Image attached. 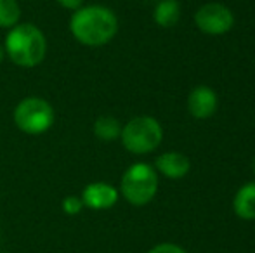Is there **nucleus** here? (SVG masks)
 I'll return each instance as SVG.
<instances>
[{
  "label": "nucleus",
  "mask_w": 255,
  "mask_h": 253,
  "mask_svg": "<svg viewBox=\"0 0 255 253\" xmlns=\"http://www.w3.org/2000/svg\"><path fill=\"white\" fill-rule=\"evenodd\" d=\"M70 30L75 40L85 47H103L117 35L118 17L104 5H85L71 16Z\"/></svg>",
  "instance_id": "f257e3e1"
},
{
  "label": "nucleus",
  "mask_w": 255,
  "mask_h": 253,
  "mask_svg": "<svg viewBox=\"0 0 255 253\" xmlns=\"http://www.w3.org/2000/svg\"><path fill=\"white\" fill-rule=\"evenodd\" d=\"M5 54L16 66L35 68L45 59L47 40L44 31L31 23L16 24L5 37Z\"/></svg>",
  "instance_id": "f03ea898"
},
{
  "label": "nucleus",
  "mask_w": 255,
  "mask_h": 253,
  "mask_svg": "<svg viewBox=\"0 0 255 253\" xmlns=\"http://www.w3.org/2000/svg\"><path fill=\"white\" fill-rule=\"evenodd\" d=\"M158 192V172L149 163H134L124 172L120 194L134 206H144Z\"/></svg>",
  "instance_id": "7ed1b4c3"
},
{
  "label": "nucleus",
  "mask_w": 255,
  "mask_h": 253,
  "mask_svg": "<svg viewBox=\"0 0 255 253\" xmlns=\"http://www.w3.org/2000/svg\"><path fill=\"white\" fill-rule=\"evenodd\" d=\"M120 141L132 155H149L163 141V128L153 116H135L122 127Z\"/></svg>",
  "instance_id": "20e7f679"
},
{
  "label": "nucleus",
  "mask_w": 255,
  "mask_h": 253,
  "mask_svg": "<svg viewBox=\"0 0 255 253\" xmlns=\"http://www.w3.org/2000/svg\"><path fill=\"white\" fill-rule=\"evenodd\" d=\"M14 123L21 132L38 135L47 132L56 122V113L51 102L37 95L24 97L14 108Z\"/></svg>",
  "instance_id": "39448f33"
},
{
  "label": "nucleus",
  "mask_w": 255,
  "mask_h": 253,
  "mask_svg": "<svg viewBox=\"0 0 255 253\" xmlns=\"http://www.w3.org/2000/svg\"><path fill=\"white\" fill-rule=\"evenodd\" d=\"M195 24L202 33L219 37L231 31V28L235 26V14L224 3L208 2L196 10Z\"/></svg>",
  "instance_id": "423d86ee"
},
{
  "label": "nucleus",
  "mask_w": 255,
  "mask_h": 253,
  "mask_svg": "<svg viewBox=\"0 0 255 253\" xmlns=\"http://www.w3.org/2000/svg\"><path fill=\"white\" fill-rule=\"evenodd\" d=\"M219 108L217 92L208 85H198L188 95V111L193 118L207 120L215 115Z\"/></svg>",
  "instance_id": "0eeeda50"
},
{
  "label": "nucleus",
  "mask_w": 255,
  "mask_h": 253,
  "mask_svg": "<svg viewBox=\"0 0 255 253\" xmlns=\"http://www.w3.org/2000/svg\"><path fill=\"white\" fill-rule=\"evenodd\" d=\"M118 192L117 187H113L108 182H91L89 186H85V189L82 191V201L84 206L91 210H108L111 206L117 205L118 201Z\"/></svg>",
  "instance_id": "6e6552de"
},
{
  "label": "nucleus",
  "mask_w": 255,
  "mask_h": 253,
  "mask_svg": "<svg viewBox=\"0 0 255 253\" xmlns=\"http://www.w3.org/2000/svg\"><path fill=\"white\" fill-rule=\"evenodd\" d=\"M154 170L161 173L167 179H182L189 173L191 170V162L186 155L179 151H167L161 153L156 160H154Z\"/></svg>",
  "instance_id": "1a4fd4ad"
},
{
  "label": "nucleus",
  "mask_w": 255,
  "mask_h": 253,
  "mask_svg": "<svg viewBox=\"0 0 255 253\" xmlns=\"http://www.w3.org/2000/svg\"><path fill=\"white\" fill-rule=\"evenodd\" d=\"M233 210L242 220H255V180L243 184L233 198Z\"/></svg>",
  "instance_id": "9d476101"
},
{
  "label": "nucleus",
  "mask_w": 255,
  "mask_h": 253,
  "mask_svg": "<svg viewBox=\"0 0 255 253\" xmlns=\"http://www.w3.org/2000/svg\"><path fill=\"white\" fill-rule=\"evenodd\" d=\"M153 19L158 26L172 28L181 19V5L177 0H161L156 3L153 12Z\"/></svg>",
  "instance_id": "9b49d317"
},
{
  "label": "nucleus",
  "mask_w": 255,
  "mask_h": 253,
  "mask_svg": "<svg viewBox=\"0 0 255 253\" xmlns=\"http://www.w3.org/2000/svg\"><path fill=\"white\" fill-rule=\"evenodd\" d=\"M122 123L113 116H101L94 123V135L103 142H111L120 139L122 134Z\"/></svg>",
  "instance_id": "f8f14e48"
},
{
  "label": "nucleus",
  "mask_w": 255,
  "mask_h": 253,
  "mask_svg": "<svg viewBox=\"0 0 255 253\" xmlns=\"http://www.w3.org/2000/svg\"><path fill=\"white\" fill-rule=\"evenodd\" d=\"M21 17V7L16 0H0V28L10 30Z\"/></svg>",
  "instance_id": "ddd939ff"
},
{
  "label": "nucleus",
  "mask_w": 255,
  "mask_h": 253,
  "mask_svg": "<svg viewBox=\"0 0 255 253\" xmlns=\"http://www.w3.org/2000/svg\"><path fill=\"white\" fill-rule=\"evenodd\" d=\"M84 208V201L78 196H66L63 199V210L66 215H77Z\"/></svg>",
  "instance_id": "4468645a"
},
{
  "label": "nucleus",
  "mask_w": 255,
  "mask_h": 253,
  "mask_svg": "<svg viewBox=\"0 0 255 253\" xmlns=\"http://www.w3.org/2000/svg\"><path fill=\"white\" fill-rule=\"evenodd\" d=\"M148 253H188V252L175 243H160L156 247H153Z\"/></svg>",
  "instance_id": "2eb2a0df"
},
{
  "label": "nucleus",
  "mask_w": 255,
  "mask_h": 253,
  "mask_svg": "<svg viewBox=\"0 0 255 253\" xmlns=\"http://www.w3.org/2000/svg\"><path fill=\"white\" fill-rule=\"evenodd\" d=\"M59 2V5H63L64 9H71V10H77L82 7V3H84V0H57Z\"/></svg>",
  "instance_id": "dca6fc26"
},
{
  "label": "nucleus",
  "mask_w": 255,
  "mask_h": 253,
  "mask_svg": "<svg viewBox=\"0 0 255 253\" xmlns=\"http://www.w3.org/2000/svg\"><path fill=\"white\" fill-rule=\"evenodd\" d=\"M254 170H255V160H254Z\"/></svg>",
  "instance_id": "f3484780"
}]
</instances>
